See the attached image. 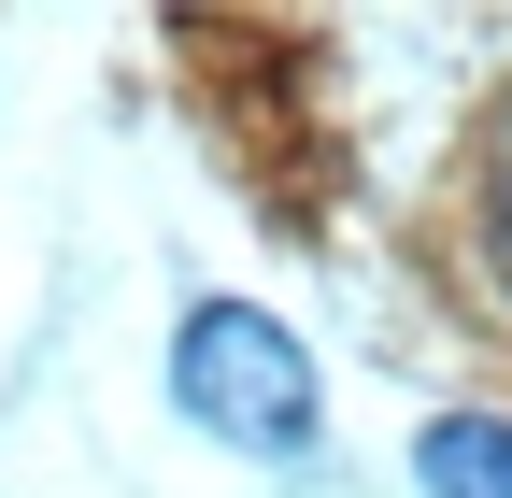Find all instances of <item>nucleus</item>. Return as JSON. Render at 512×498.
<instances>
[{
	"label": "nucleus",
	"instance_id": "f257e3e1",
	"mask_svg": "<svg viewBox=\"0 0 512 498\" xmlns=\"http://www.w3.org/2000/svg\"><path fill=\"white\" fill-rule=\"evenodd\" d=\"M171 413L214 427L228 456H313L328 427V385H313V342L256 299H185L171 328Z\"/></svg>",
	"mask_w": 512,
	"mask_h": 498
},
{
	"label": "nucleus",
	"instance_id": "f03ea898",
	"mask_svg": "<svg viewBox=\"0 0 512 498\" xmlns=\"http://www.w3.org/2000/svg\"><path fill=\"white\" fill-rule=\"evenodd\" d=\"M456 242H470V299L512 328V100L484 114V143H470V185H456Z\"/></svg>",
	"mask_w": 512,
	"mask_h": 498
},
{
	"label": "nucleus",
	"instance_id": "7ed1b4c3",
	"mask_svg": "<svg viewBox=\"0 0 512 498\" xmlns=\"http://www.w3.org/2000/svg\"><path fill=\"white\" fill-rule=\"evenodd\" d=\"M413 498H512V413H427L413 427Z\"/></svg>",
	"mask_w": 512,
	"mask_h": 498
}]
</instances>
